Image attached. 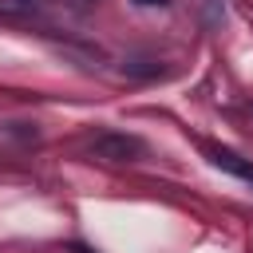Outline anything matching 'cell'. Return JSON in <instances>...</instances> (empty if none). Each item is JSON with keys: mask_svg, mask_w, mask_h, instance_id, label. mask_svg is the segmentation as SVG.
<instances>
[{"mask_svg": "<svg viewBox=\"0 0 253 253\" xmlns=\"http://www.w3.org/2000/svg\"><path fill=\"white\" fill-rule=\"evenodd\" d=\"M91 154L103 158V162H134L142 154V138L134 134H119V130H107L91 142Z\"/></svg>", "mask_w": 253, "mask_h": 253, "instance_id": "6da1fadb", "label": "cell"}, {"mask_svg": "<svg viewBox=\"0 0 253 253\" xmlns=\"http://www.w3.org/2000/svg\"><path fill=\"white\" fill-rule=\"evenodd\" d=\"M206 154H210V162H213L217 170H225V174H233V178H241V182L253 186V162H249V158H241V154H233V150H225V146H206Z\"/></svg>", "mask_w": 253, "mask_h": 253, "instance_id": "7a4b0ae2", "label": "cell"}, {"mask_svg": "<svg viewBox=\"0 0 253 253\" xmlns=\"http://www.w3.org/2000/svg\"><path fill=\"white\" fill-rule=\"evenodd\" d=\"M28 16H36L32 0H0V20H28Z\"/></svg>", "mask_w": 253, "mask_h": 253, "instance_id": "3957f363", "label": "cell"}, {"mask_svg": "<svg viewBox=\"0 0 253 253\" xmlns=\"http://www.w3.org/2000/svg\"><path fill=\"white\" fill-rule=\"evenodd\" d=\"M130 4H138V8H166L170 0H130Z\"/></svg>", "mask_w": 253, "mask_h": 253, "instance_id": "277c9868", "label": "cell"}, {"mask_svg": "<svg viewBox=\"0 0 253 253\" xmlns=\"http://www.w3.org/2000/svg\"><path fill=\"white\" fill-rule=\"evenodd\" d=\"M71 253H91V249L87 245H71Z\"/></svg>", "mask_w": 253, "mask_h": 253, "instance_id": "5b68a950", "label": "cell"}, {"mask_svg": "<svg viewBox=\"0 0 253 253\" xmlns=\"http://www.w3.org/2000/svg\"><path fill=\"white\" fill-rule=\"evenodd\" d=\"M71 4H79V8H83V4H91V0H71Z\"/></svg>", "mask_w": 253, "mask_h": 253, "instance_id": "8992f818", "label": "cell"}]
</instances>
